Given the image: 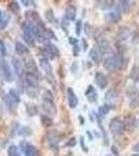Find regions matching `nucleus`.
Returning <instances> with one entry per match:
<instances>
[{
  "label": "nucleus",
  "mask_w": 139,
  "mask_h": 156,
  "mask_svg": "<svg viewBox=\"0 0 139 156\" xmlns=\"http://www.w3.org/2000/svg\"><path fill=\"white\" fill-rule=\"evenodd\" d=\"M22 32H23V39L26 42L28 46L33 47L36 40V31H35V26L29 23L25 22L22 25Z\"/></svg>",
  "instance_id": "obj_1"
},
{
  "label": "nucleus",
  "mask_w": 139,
  "mask_h": 156,
  "mask_svg": "<svg viewBox=\"0 0 139 156\" xmlns=\"http://www.w3.org/2000/svg\"><path fill=\"white\" fill-rule=\"evenodd\" d=\"M109 130L114 135H122L125 132V126L122 120L119 119L118 117L111 119V121L109 123Z\"/></svg>",
  "instance_id": "obj_2"
},
{
  "label": "nucleus",
  "mask_w": 139,
  "mask_h": 156,
  "mask_svg": "<svg viewBox=\"0 0 139 156\" xmlns=\"http://www.w3.org/2000/svg\"><path fill=\"white\" fill-rule=\"evenodd\" d=\"M118 99H119V95H118V93H117L116 89H108V91L106 92V94H105L106 103L105 104L109 106L110 108L114 107V106L116 105Z\"/></svg>",
  "instance_id": "obj_3"
},
{
  "label": "nucleus",
  "mask_w": 139,
  "mask_h": 156,
  "mask_svg": "<svg viewBox=\"0 0 139 156\" xmlns=\"http://www.w3.org/2000/svg\"><path fill=\"white\" fill-rule=\"evenodd\" d=\"M104 68L106 71H108V72H114L115 70L118 69V58H117L116 54L110 55L105 58Z\"/></svg>",
  "instance_id": "obj_4"
},
{
  "label": "nucleus",
  "mask_w": 139,
  "mask_h": 156,
  "mask_svg": "<svg viewBox=\"0 0 139 156\" xmlns=\"http://www.w3.org/2000/svg\"><path fill=\"white\" fill-rule=\"evenodd\" d=\"M45 53H46V58L48 60V57L50 60H54L55 57L59 56V50L58 48L52 43H47L45 45V49H44Z\"/></svg>",
  "instance_id": "obj_5"
},
{
  "label": "nucleus",
  "mask_w": 139,
  "mask_h": 156,
  "mask_svg": "<svg viewBox=\"0 0 139 156\" xmlns=\"http://www.w3.org/2000/svg\"><path fill=\"white\" fill-rule=\"evenodd\" d=\"M104 18H105L106 22L109 23V24H115V23L118 22L122 18L121 11H119V8H117V9H115V11H108V13L105 14Z\"/></svg>",
  "instance_id": "obj_6"
},
{
  "label": "nucleus",
  "mask_w": 139,
  "mask_h": 156,
  "mask_svg": "<svg viewBox=\"0 0 139 156\" xmlns=\"http://www.w3.org/2000/svg\"><path fill=\"white\" fill-rule=\"evenodd\" d=\"M25 18H26L27 20V23L32 24V25H39L43 23L39 15L35 11H27L26 13H25Z\"/></svg>",
  "instance_id": "obj_7"
},
{
  "label": "nucleus",
  "mask_w": 139,
  "mask_h": 156,
  "mask_svg": "<svg viewBox=\"0 0 139 156\" xmlns=\"http://www.w3.org/2000/svg\"><path fill=\"white\" fill-rule=\"evenodd\" d=\"M24 68L26 70V73H31V74H34L36 76H39V69H37L36 63L34 61L33 58L28 57L25 60L24 63Z\"/></svg>",
  "instance_id": "obj_8"
},
{
  "label": "nucleus",
  "mask_w": 139,
  "mask_h": 156,
  "mask_svg": "<svg viewBox=\"0 0 139 156\" xmlns=\"http://www.w3.org/2000/svg\"><path fill=\"white\" fill-rule=\"evenodd\" d=\"M124 126H125V131H129L132 132L136 127V124H137V121H136V118L134 117L133 115H128L125 117L124 121Z\"/></svg>",
  "instance_id": "obj_9"
},
{
  "label": "nucleus",
  "mask_w": 139,
  "mask_h": 156,
  "mask_svg": "<svg viewBox=\"0 0 139 156\" xmlns=\"http://www.w3.org/2000/svg\"><path fill=\"white\" fill-rule=\"evenodd\" d=\"M11 63H13V68H14V71H15L16 75H17L19 78H22L23 75L25 74L24 67H23L22 61L19 60V58L14 56V57L11 58Z\"/></svg>",
  "instance_id": "obj_10"
},
{
  "label": "nucleus",
  "mask_w": 139,
  "mask_h": 156,
  "mask_svg": "<svg viewBox=\"0 0 139 156\" xmlns=\"http://www.w3.org/2000/svg\"><path fill=\"white\" fill-rule=\"evenodd\" d=\"M43 109L46 112V115L50 117V115H56V106L54 104V101H48V100H43Z\"/></svg>",
  "instance_id": "obj_11"
},
{
  "label": "nucleus",
  "mask_w": 139,
  "mask_h": 156,
  "mask_svg": "<svg viewBox=\"0 0 139 156\" xmlns=\"http://www.w3.org/2000/svg\"><path fill=\"white\" fill-rule=\"evenodd\" d=\"M1 72H2V76H3L5 81L8 82L13 81V72H11V67H9L8 63L5 60H3L1 63Z\"/></svg>",
  "instance_id": "obj_12"
},
{
  "label": "nucleus",
  "mask_w": 139,
  "mask_h": 156,
  "mask_svg": "<svg viewBox=\"0 0 139 156\" xmlns=\"http://www.w3.org/2000/svg\"><path fill=\"white\" fill-rule=\"evenodd\" d=\"M95 81L100 89H105L108 86V79L106 77L105 74H103L102 72H96L95 75Z\"/></svg>",
  "instance_id": "obj_13"
},
{
  "label": "nucleus",
  "mask_w": 139,
  "mask_h": 156,
  "mask_svg": "<svg viewBox=\"0 0 139 156\" xmlns=\"http://www.w3.org/2000/svg\"><path fill=\"white\" fill-rule=\"evenodd\" d=\"M67 96H68V103L71 108H75L78 105V98H77L75 92L73 91V89L68 87L67 89Z\"/></svg>",
  "instance_id": "obj_14"
},
{
  "label": "nucleus",
  "mask_w": 139,
  "mask_h": 156,
  "mask_svg": "<svg viewBox=\"0 0 139 156\" xmlns=\"http://www.w3.org/2000/svg\"><path fill=\"white\" fill-rule=\"evenodd\" d=\"M39 76L34 74H31V73H25V83L29 86L32 87H39Z\"/></svg>",
  "instance_id": "obj_15"
},
{
  "label": "nucleus",
  "mask_w": 139,
  "mask_h": 156,
  "mask_svg": "<svg viewBox=\"0 0 139 156\" xmlns=\"http://www.w3.org/2000/svg\"><path fill=\"white\" fill-rule=\"evenodd\" d=\"M130 37H131V29L129 27H126V26H122L116 34L117 40H119V41H126Z\"/></svg>",
  "instance_id": "obj_16"
},
{
  "label": "nucleus",
  "mask_w": 139,
  "mask_h": 156,
  "mask_svg": "<svg viewBox=\"0 0 139 156\" xmlns=\"http://www.w3.org/2000/svg\"><path fill=\"white\" fill-rule=\"evenodd\" d=\"M85 96L87 97V100L90 103H95L98 100V93L93 86H89L85 91Z\"/></svg>",
  "instance_id": "obj_17"
},
{
  "label": "nucleus",
  "mask_w": 139,
  "mask_h": 156,
  "mask_svg": "<svg viewBox=\"0 0 139 156\" xmlns=\"http://www.w3.org/2000/svg\"><path fill=\"white\" fill-rule=\"evenodd\" d=\"M110 48V43L107 41V40H100V41L98 42V52L101 54V55H104L105 53H107L108 50H109Z\"/></svg>",
  "instance_id": "obj_18"
},
{
  "label": "nucleus",
  "mask_w": 139,
  "mask_h": 156,
  "mask_svg": "<svg viewBox=\"0 0 139 156\" xmlns=\"http://www.w3.org/2000/svg\"><path fill=\"white\" fill-rule=\"evenodd\" d=\"M15 51H16V53L20 56H23V55H25V54L29 53V49H28L27 46H25V44H23L22 42H16Z\"/></svg>",
  "instance_id": "obj_19"
},
{
  "label": "nucleus",
  "mask_w": 139,
  "mask_h": 156,
  "mask_svg": "<svg viewBox=\"0 0 139 156\" xmlns=\"http://www.w3.org/2000/svg\"><path fill=\"white\" fill-rule=\"evenodd\" d=\"M39 66H41V68L43 69L45 74H50V73H53L52 66H51V63H49V60H47L46 57L39 58Z\"/></svg>",
  "instance_id": "obj_20"
},
{
  "label": "nucleus",
  "mask_w": 139,
  "mask_h": 156,
  "mask_svg": "<svg viewBox=\"0 0 139 156\" xmlns=\"http://www.w3.org/2000/svg\"><path fill=\"white\" fill-rule=\"evenodd\" d=\"M76 15H77V8H75L74 5H69L65 9V18L67 19L68 21H74L76 19Z\"/></svg>",
  "instance_id": "obj_21"
},
{
  "label": "nucleus",
  "mask_w": 139,
  "mask_h": 156,
  "mask_svg": "<svg viewBox=\"0 0 139 156\" xmlns=\"http://www.w3.org/2000/svg\"><path fill=\"white\" fill-rule=\"evenodd\" d=\"M96 5L101 9H111L115 6V2L112 0H104V1H96Z\"/></svg>",
  "instance_id": "obj_22"
},
{
  "label": "nucleus",
  "mask_w": 139,
  "mask_h": 156,
  "mask_svg": "<svg viewBox=\"0 0 139 156\" xmlns=\"http://www.w3.org/2000/svg\"><path fill=\"white\" fill-rule=\"evenodd\" d=\"M24 92H26L27 96L29 97L30 99H34L39 96V87H32L29 86L25 83V87H24Z\"/></svg>",
  "instance_id": "obj_23"
},
{
  "label": "nucleus",
  "mask_w": 139,
  "mask_h": 156,
  "mask_svg": "<svg viewBox=\"0 0 139 156\" xmlns=\"http://www.w3.org/2000/svg\"><path fill=\"white\" fill-rule=\"evenodd\" d=\"M8 97L11 99V101H13V102L15 104H17V105H18V103H20V101H21L20 94H19L18 92L16 91V89H9Z\"/></svg>",
  "instance_id": "obj_24"
},
{
  "label": "nucleus",
  "mask_w": 139,
  "mask_h": 156,
  "mask_svg": "<svg viewBox=\"0 0 139 156\" xmlns=\"http://www.w3.org/2000/svg\"><path fill=\"white\" fill-rule=\"evenodd\" d=\"M42 37L45 40H56V35L54 31L50 28H44L43 32H42Z\"/></svg>",
  "instance_id": "obj_25"
},
{
  "label": "nucleus",
  "mask_w": 139,
  "mask_h": 156,
  "mask_svg": "<svg viewBox=\"0 0 139 156\" xmlns=\"http://www.w3.org/2000/svg\"><path fill=\"white\" fill-rule=\"evenodd\" d=\"M18 135L23 136V138H27V136H30L32 134V129L30 128L29 126H22L20 127V129L18 130Z\"/></svg>",
  "instance_id": "obj_26"
},
{
  "label": "nucleus",
  "mask_w": 139,
  "mask_h": 156,
  "mask_svg": "<svg viewBox=\"0 0 139 156\" xmlns=\"http://www.w3.org/2000/svg\"><path fill=\"white\" fill-rule=\"evenodd\" d=\"M129 106L130 108H137L139 106V94H135L129 97Z\"/></svg>",
  "instance_id": "obj_27"
},
{
  "label": "nucleus",
  "mask_w": 139,
  "mask_h": 156,
  "mask_svg": "<svg viewBox=\"0 0 139 156\" xmlns=\"http://www.w3.org/2000/svg\"><path fill=\"white\" fill-rule=\"evenodd\" d=\"M23 152H24L25 156H36L37 155V149L35 148L33 145L27 144L26 148L24 149Z\"/></svg>",
  "instance_id": "obj_28"
},
{
  "label": "nucleus",
  "mask_w": 139,
  "mask_h": 156,
  "mask_svg": "<svg viewBox=\"0 0 139 156\" xmlns=\"http://www.w3.org/2000/svg\"><path fill=\"white\" fill-rule=\"evenodd\" d=\"M130 78L133 82L139 81V66H133V68L130 71Z\"/></svg>",
  "instance_id": "obj_29"
},
{
  "label": "nucleus",
  "mask_w": 139,
  "mask_h": 156,
  "mask_svg": "<svg viewBox=\"0 0 139 156\" xmlns=\"http://www.w3.org/2000/svg\"><path fill=\"white\" fill-rule=\"evenodd\" d=\"M118 8L122 13L128 14L129 11H130V1H127V0H122V1H119Z\"/></svg>",
  "instance_id": "obj_30"
},
{
  "label": "nucleus",
  "mask_w": 139,
  "mask_h": 156,
  "mask_svg": "<svg viewBox=\"0 0 139 156\" xmlns=\"http://www.w3.org/2000/svg\"><path fill=\"white\" fill-rule=\"evenodd\" d=\"M8 8H9V11H11L13 14H15V15H18V14L20 13V11H21L20 5H19V3L17 1H11V2H9Z\"/></svg>",
  "instance_id": "obj_31"
},
{
  "label": "nucleus",
  "mask_w": 139,
  "mask_h": 156,
  "mask_svg": "<svg viewBox=\"0 0 139 156\" xmlns=\"http://www.w3.org/2000/svg\"><path fill=\"white\" fill-rule=\"evenodd\" d=\"M45 18H46V20L48 21V22L55 23L56 18H55V15H54V13H53V9H51V8L47 9V11H45Z\"/></svg>",
  "instance_id": "obj_32"
},
{
  "label": "nucleus",
  "mask_w": 139,
  "mask_h": 156,
  "mask_svg": "<svg viewBox=\"0 0 139 156\" xmlns=\"http://www.w3.org/2000/svg\"><path fill=\"white\" fill-rule=\"evenodd\" d=\"M26 112L29 117H33V115H35L37 113V107L34 105V104L28 103L26 105Z\"/></svg>",
  "instance_id": "obj_33"
},
{
  "label": "nucleus",
  "mask_w": 139,
  "mask_h": 156,
  "mask_svg": "<svg viewBox=\"0 0 139 156\" xmlns=\"http://www.w3.org/2000/svg\"><path fill=\"white\" fill-rule=\"evenodd\" d=\"M89 57L91 58L93 61H95V63H99L101 60V54L99 53L96 49H91L89 51Z\"/></svg>",
  "instance_id": "obj_34"
},
{
  "label": "nucleus",
  "mask_w": 139,
  "mask_h": 156,
  "mask_svg": "<svg viewBox=\"0 0 139 156\" xmlns=\"http://www.w3.org/2000/svg\"><path fill=\"white\" fill-rule=\"evenodd\" d=\"M110 110V107L108 105H106V104H103L102 106H100L99 107V118H104L106 115H108V112H109Z\"/></svg>",
  "instance_id": "obj_35"
},
{
  "label": "nucleus",
  "mask_w": 139,
  "mask_h": 156,
  "mask_svg": "<svg viewBox=\"0 0 139 156\" xmlns=\"http://www.w3.org/2000/svg\"><path fill=\"white\" fill-rule=\"evenodd\" d=\"M8 156H21L20 151L16 145H11L8 149Z\"/></svg>",
  "instance_id": "obj_36"
},
{
  "label": "nucleus",
  "mask_w": 139,
  "mask_h": 156,
  "mask_svg": "<svg viewBox=\"0 0 139 156\" xmlns=\"http://www.w3.org/2000/svg\"><path fill=\"white\" fill-rule=\"evenodd\" d=\"M41 121H42V124H43L44 127H46V128H49V127H51L53 125V121L52 119H51L50 117H48V115H42L41 117Z\"/></svg>",
  "instance_id": "obj_37"
},
{
  "label": "nucleus",
  "mask_w": 139,
  "mask_h": 156,
  "mask_svg": "<svg viewBox=\"0 0 139 156\" xmlns=\"http://www.w3.org/2000/svg\"><path fill=\"white\" fill-rule=\"evenodd\" d=\"M8 22H9V16L8 14H2V18L0 20V29L3 30L8 26Z\"/></svg>",
  "instance_id": "obj_38"
},
{
  "label": "nucleus",
  "mask_w": 139,
  "mask_h": 156,
  "mask_svg": "<svg viewBox=\"0 0 139 156\" xmlns=\"http://www.w3.org/2000/svg\"><path fill=\"white\" fill-rule=\"evenodd\" d=\"M45 77H46L47 81L51 84V86H55L56 84V78L54 76L53 73H50V74H45Z\"/></svg>",
  "instance_id": "obj_39"
},
{
  "label": "nucleus",
  "mask_w": 139,
  "mask_h": 156,
  "mask_svg": "<svg viewBox=\"0 0 139 156\" xmlns=\"http://www.w3.org/2000/svg\"><path fill=\"white\" fill-rule=\"evenodd\" d=\"M43 100H48V101H53L54 100V97H53V94L51 91L49 89H46L43 94Z\"/></svg>",
  "instance_id": "obj_40"
},
{
  "label": "nucleus",
  "mask_w": 139,
  "mask_h": 156,
  "mask_svg": "<svg viewBox=\"0 0 139 156\" xmlns=\"http://www.w3.org/2000/svg\"><path fill=\"white\" fill-rule=\"evenodd\" d=\"M77 145V139L76 138H71L69 141L65 143V147H68V148H72V147H75V146Z\"/></svg>",
  "instance_id": "obj_41"
},
{
  "label": "nucleus",
  "mask_w": 139,
  "mask_h": 156,
  "mask_svg": "<svg viewBox=\"0 0 139 156\" xmlns=\"http://www.w3.org/2000/svg\"><path fill=\"white\" fill-rule=\"evenodd\" d=\"M84 32H85V34H86V37H90L91 35V31H93V29H91V26L89 23H85L84 24Z\"/></svg>",
  "instance_id": "obj_42"
},
{
  "label": "nucleus",
  "mask_w": 139,
  "mask_h": 156,
  "mask_svg": "<svg viewBox=\"0 0 139 156\" xmlns=\"http://www.w3.org/2000/svg\"><path fill=\"white\" fill-rule=\"evenodd\" d=\"M0 55L5 56L6 55V47L4 45V42L2 40H0Z\"/></svg>",
  "instance_id": "obj_43"
},
{
  "label": "nucleus",
  "mask_w": 139,
  "mask_h": 156,
  "mask_svg": "<svg viewBox=\"0 0 139 156\" xmlns=\"http://www.w3.org/2000/svg\"><path fill=\"white\" fill-rule=\"evenodd\" d=\"M75 28H76V30H75V31H76V34L79 37V35L81 34V30H82V20L77 21V22H76V27H75Z\"/></svg>",
  "instance_id": "obj_44"
},
{
  "label": "nucleus",
  "mask_w": 139,
  "mask_h": 156,
  "mask_svg": "<svg viewBox=\"0 0 139 156\" xmlns=\"http://www.w3.org/2000/svg\"><path fill=\"white\" fill-rule=\"evenodd\" d=\"M80 145H81V149L83 152H88V149L85 146V144H84V138L83 136H80Z\"/></svg>",
  "instance_id": "obj_45"
},
{
  "label": "nucleus",
  "mask_w": 139,
  "mask_h": 156,
  "mask_svg": "<svg viewBox=\"0 0 139 156\" xmlns=\"http://www.w3.org/2000/svg\"><path fill=\"white\" fill-rule=\"evenodd\" d=\"M80 53V47L79 45H74L73 46V54H74V56H78Z\"/></svg>",
  "instance_id": "obj_46"
},
{
  "label": "nucleus",
  "mask_w": 139,
  "mask_h": 156,
  "mask_svg": "<svg viewBox=\"0 0 139 156\" xmlns=\"http://www.w3.org/2000/svg\"><path fill=\"white\" fill-rule=\"evenodd\" d=\"M132 150L136 153H139V141H137L136 144H134L133 147H132Z\"/></svg>",
  "instance_id": "obj_47"
},
{
  "label": "nucleus",
  "mask_w": 139,
  "mask_h": 156,
  "mask_svg": "<svg viewBox=\"0 0 139 156\" xmlns=\"http://www.w3.org/2000/svg\"><path fill=\"white\" fill-rule=\"evenodd\" d=\"M69 42L73 45V46H74V45H77V44H78V40L75 39V37H69Z\"/></svg>",
  "instance_id": "obj_48"
},
{
  "label": "nucleus",
  "mask_w": 139,
  "mask_h": 156,
  "mask_svg": "<svg viewBox=\"0 0 139 156\" xmlns=\"http://www.w3.org/2000/svg\"><path fill=\"white\" fill-rule=\"evenodd\" d=\"M82 44H83V50L86 51V49L88 48V43L86 42L85 39H82Z\"/></svg>",
  "instance_id": "obj_49"
},
{
  "label": "nucleus",
  "mask_w": 139,
  "mask_h": 156,
  "mask_svg": "<svg viewBox=\"0 0 139 156\" xmlns=\"http://www.w3.org/2000/svg\"><path fill=\"white\" fill-rule=\"evenodd\" d=\"M111 151H112V152L114 153V154L116 155V156L118 155V151L116 150V148H115V146H112V147H111Z\"/></svg>",
  "instance_id": "obj_50"
},
{
  "label": "nucleus",
  "mask_w": 139,
  "mask_h": 156,
  "mask_svg": "<svg viewBox=\"0 0 139 156\" xmlns=\"http://www.w3.org/2000/svg\"><path fill=\"white\" fill-rule=\"evenodd\" d=\"M21 2H22V3L24 4V6H28V5H29V3H30L31 1H27V0H22Z\"/></svg>",
  "instance_id": "obj_51"
},
{
  "label": "nucleus",
  "mask_w": 139,
  "mask_h": 156,
  "mask_svg": "<svg viewBox=\"0 0 139 156\" xmlns=\"http://www.w3.org/2000/svg\"><path fill=\"white\" fill-rule=\"evenodd\" d=\"M79 119H80V123L81 124H84V118L82 115H79Z\"/></svg>",
  "instance_id": "obj_52"
},
{
  "label": "nucleus",
  "mask_w": 139,
  "mask_h": 156,
  "mask_svg": "<svg viewBox=\"0 0 139 156\" xmlns=\"http://www.w3.org/2000/svg\"><path fill=\"white\" fill-rule=\"evenodd\" d=\"M1 18H2V11H0V20H1Z\"/></svg>",
  "instance_id": "obj_53"
},
{
  "label": "nucleus",
  "mask_w": 139,
  "mask_h": 156,
  "mask_svg": "<svg viewBox=\"0 0 139 156\" xmlns=\"http://www.w3.org/2000/svg\"><path fill=\"white\" fill-rule=\"evenodd\" d=\"M132 156H139V155H138V154H133Z\"/></svg>",
  "instance_id": "obj_54"
}]
</instances>
